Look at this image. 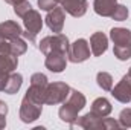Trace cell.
I'll return each instance as SVG.
<instances>
[{"instance_id": "484cf974", "label": "cell", "mask_w": 131, "mask_h": 130, "mask_svg": "<svg viewBox=\"0 0 131 130\" xmlns=\"http://www.w3.org/2000/svg\"><path fill=\"white\" fill-rule=\"evenodd\" d=\"M37 3H38V8L43 11H50L58 5L57 0H37Z\"/></svg>"}, {"instance_id": "ba28073f", "label": "cell", "mask_w": 131, "mask_h": 130, "mask_svg": "<svg viewBox=\"0 0 131 130\" xmlns=\"http://www.w3.org/2000/svg\"><path fill=\"white\" fill-rule=\"evenodd\" d=\"M90 58V44L85 38L75 40L67 51V60L72 63H82Z\"/></svg>"}, {"instance_id": "5b68a950", "label": "cell", "mask_w": 131, "mask_h": 130, "mask_svg": "<svg viewBox=\"0 0 131 130\" xmlns=\"http://www.w3.org/2000/svg\"><path fill=\"white\" fill-rule=\"evenodd\" d=\"M70 94V86L57 81V83H47L46 87V98H44V104H50V106H57L64 103L67 97Z\"/></svg>"}, {"instance_id": "9a60e30c", "label": "cell", "mask_w": 131, "mask_h": 130, "mask_svg": "<svg viewBox=\"0 0 131 130\" xmlns=\"http://www.w3.org/2000/svg\"><path fill=\"white\" fill-rule=\"evenodd\" d=\"M0 35L3 38H6L8 41L14 40V38H18L23 35V29L21 26L17 23V22H12V20H6L3 23H0Z\"/></svg>"}, {"instance_id": "7a4b0ae2", "label": "cell", "mask_w": 131, "mask_h": 130, "mask_svg": "<svg viewBox=\"0 0 131 130\" xmlns=\"http://www.w3.org/2000/svg\"><path fill=\"white\" fill-rule=\"evenodd\" d=\"M72 129H85V130H99V129H105V130H113V129H121L119 121L113 119V118H101L96 116L95 113L89 112L82 116H78L72 124Z\"/></svg>"}, {"instance_id": "277c9868", "label": "cell", "mask_w": 131, "mask_h": 130, "mask_svg": "<svg viewBox=\"0 0 131 130\" xmlns=\"http://www.w3.org/2000/svg\"><path fill=\"white\" fill-rule=\"evenodd\" d=\"M47 77L41 72H37L31 77V86L26 90V97H29L38 104H44L46 98V87H47Z\"/></svg>"}, {"instance_id": "4dcf8cb0", "label": "cell", "mask_w": 131, "mask_h": 130, "mask_svg": "<svg viewBox=\"0 0 131 130\" xmlns=\"http://www.w3.org/2000/svg\"><path fill=\"white\" fill-rule=\"evenodd\" d=\"M5 2H6V3H9V5H12V6H14V5H17V3H21V2H25V0H5Z\"/></svg>"}, {"instance_id": "2e32d148", "label": "cell", "mask_w": 131, "mask_h": 130, "mask_svg": "<svg viewBox=\"0 0 131 130\" xmlns=\"http://www.w3.org/2000/svg\"><path fill=\"white\" fill-rule=\"evenodd\" d=\"M111 110H113V106H111V103L107 99V98L101 97V98H96L95 101H93V104H92V113H95L96 116H101V118H104V116H108L110 113H111Z\"/></svg>"}, {"instance_id": "5bb4252c", "label": "cell", "mask_w": 131, "mask_h": 130, "mask_svg": "<svg viewBox=\"0 0 131 130\" xmlns=\"http://www.w3.org/2000/svg\"><path fill=\"white\" fill-rule=\"evenodd\" d=\"M108 48V37L104 32H95L90 37V51L95 57H101L105 54Z\"/></svg>"}, {"instance_id": "8fae6325", "label": "cell", "mask_w": 131, "mask_h": 130, "mask_svg": "<svg viewBox=\"0 0 131 130\" xmlns=\"http://www.w3.org/2000/svg\"><path fill=\"white\" fill-rule=\"evenodd\" d=\"M44 66L53 72V73H61L67 66V54L60 52V51H52L46 55L44 60Z\"/></svg>"}, {"instance_id": "7c38bea8", "label": "cell", "mask_w": 131, "mask_h": 130, "mask_svg": "<svg viewBox=\"0 0 131 130\" xmlns=\"http://www.w3.org/2000/svg\"><path fill=\"white\" fill-rule=\"evenodd\" d=\"M57 2L61 5V8L67 14H70L72 17H76V18L82 17L89 8L87 0H57Z\"/></svg>"}, {"instance_id": "d4e9b609", "label": "cell", "mask_w": 131, "mask_h": 130, "mask_svg": "<svg viewBox=\"0 0 131 130\" xmlns=\"http://www.w3.org/2000/svg\"><path fill=\"white\" fill-rule=\"evenodd\" d=\"M119 124L121 127L131 129V109H124L119 113Z\"/></svg>"}, {"instance_id": "6da1fadb", "label": "cell", "mask_w": 131, "mask_h": 130, "mask_svg": "<svg viewBox=\"0 0 131 130\" xmlns=\"http://www.w3.org/2000/svg\"><path fill=\"white\" fill-rule=\"evenodd\" d=\"M85 104H87V99L84 97V94H81L79 90L70 89V94H69L67 99L63 103V106L58 110L60 119L63 123L72 124L79 116V112L85 107Z\"/></svg>"}, {"instance_id": "ac0fdd59", "label": "cell", "mask_w": 131, "mask_h": 130, "mask_svg": "<svg viewBox=\"0 0 131 130\" xmlns=\"http://www.w3.org/2000/svg\"><path fill=\"white\" fill-rule=\"evenodd\" d=\"M21 84H23V75L18 73V72H11L9 77H8V83H6V87H5L3 92L8 94V95H14V94H17L20 90Z\"/></svg>"}, {"instance_id": "83f0119b", "label": "cell", "mask_w": 131, "mask_h": 130, "mask_svg": "<svg viewBox=\"0 0 131 130\" xmlns=\"http://www.w3.org/2000/svg\"><path fill=\"white\" fill-rule=\"evenodd\" d=\"M8 77H9V73H2V72H0V92L5 90L6 83H8Z\"/></svg>"}, {"instance_id": "4316f807", "label": "cell", "mask_w": 131, "mask_h": 130, "mask_svg": "<svg viewBox=\"0 0 131 130\" xmlns=\"http://www.w3.org/2000/svg\"><path fill=\"white\" fill-rule=\"evenodd\" d=\"M0 52L3 54H11V48H9V41L6 38H3L0 35Z\"/></svg>"}, {"instance_id": "1f68e13d", "label": "cell", "mask_w": 131, "mask_h": 130, "mask_svg": "<svg viewBox=\"0 0 131 130\" xmlns=\"http://www.w3.org/2000/svg\"><path fill=\"white\" fill-rule=\"evenodd\" d=\"M128 75H130V77H131V67H130V70H128Z\"/></svg>"}, {"instance_id": "f546056e", "label": "cell", "mask_w": 131, "mask_h": 130, "mask_svg": "<svg viewBox=\"0 0 131 130\" xmlns=\"http://www.w3.org/2000/svg\"><path fill=\"white\" fill-rule=\"evenodd\" d=\"M6 127V116H0V129Z\"/></svg>"}, {"instance_id": "52a82bcc", "label": "cell", "mask_w": 131, "mask_h": 130, "mask_svg": "<svg viewBox=\"0 0 131 130\" xmlns=\"http://www.w3.org/2000/svg\"><path fill=\"white\" fill-rule=\"evenodd\" d=\"M43 112V104L35 103L34 99H31L29 97H23L21 104H20V119L26 124H31L34 121H37L41 116Z\"/></svg>"}, {"instance_id": "4fadbf2b", "label": "cell", "mask_w": 131, "mask_h": 130, "mask_svg": "<svg viewBox=\"0 0 131 130\" xmlns=\"http://www.w3.org/2000/svg\"><path fill=\"white\" fill-rule=\"evenodd\" d=\"M110 38L114 43V46L131 48V31L127 28H113L110 31Z\"/></svg>"}, {"instance_id": "f1b7e54d", "label": "cell", "mask_w": 131, "mask_h": 130, "mask_svg": "<svg viewBox=\"0 0 131 130\" xmlns=\"http://www.w3.org/2000/svg\"><path fill=\"white\" fill-rule=\"evenodd\" d=\"M6 115H8V104L0 99V116H6Z\"/></svg>"}, {"instance_id": "7402d4cb", "label": "cell", "mask_w": 131, "mask_h": 130, "mask_svg": "<svg viewBox=\"0 0 131 130\" xmlns=\"http://www.w3.org/2000/svg\"><path fill=\"white\" fill-rule=\"evenodd\" d=\"M110 17L116 22H124V20L128 18V8L124 6V5H116Z\"/></svg>"}, {"instance_id": "30bf717a", "label": "cell", "mask_w": 131, "mask_h": 130, "mask_svg": "<svg viewBox=\"0 0 131 130\" xmlns=\"http://www.w3.org/2000/svg\"><path fill=\"white\" fill-rule=\"evenodd\" d=\"M111 95L122 104H128L131 101V77L127 73L122 77V80L111 89Z\"/></svg>"}, {"instance_id": "d6986e66", "label": "cell", "mask_w": 131, "mask_h": 130, "mask_svg": "<svg viewBox=\"0 0 131 130\" xmlns=\"http://www.w3.org/2000/svg\"><path fill=\"white\" fill-rule=\"evenodd\" d=\"M116 5H117L116 0H95L93 8H95V12L98 15H101V17H110Z\"/></svg>"}, {"instance_id": "3957f363", "label": "cell", "mask_w": 131, "mask_h": 130, "mask_svg": "<svg viewBox=\"0 0 131 130\" xmlns=\"http://www.w3.org/2000/svg\"><path fill=\"white\" fill-rule=\"evenodd\" d=\"M69 46H70L69 38L66 37L64 34L60 32V34H53V35H47V37L41 38V41H40V44H38V49H40L44 55H47V54L52 52V51H60V52L67 54Z\"/></svg>"}, {"instance_id": "44dd1931", "label": "cell", "mask_w": 131, "mask_h": 130, "mask_svg": "<svg viewBox=\"0 0 131 130\" xmlns=\"http://www.w3.org/2000/svg\"><path fill=\"white\" fill-rule=\"evenodd\" d=\"M9 48H11V54H12V55H17V57L23 55V54L28 51L26 41H25L23 38H20V37L11 40V41H9Z\"/></svg>"}, {"instance_id": "603a6c76", "label": "cell", "mask_w": 131, "mask_h": 130, "mask_svg": "<svg viewBox=\"0 0 131 130\" xmlns=\"http://www.w3.org/2000/svg\"><path fill=\"white\" fill-rule=\"evenodd\" d=\"M113 54L117 60L121 61H127L131 58V48H119V46H114L113 48Z\"/></svg>"}, {"instance_id": "9c48e42d", "label": "cell", "mask_w": 131, "mask_h": 130, "mask_svg": "<svg viewBox=\"0 0 131 130\" xmlns=\"http://www.w3.org/2000/svg\"><path fill=\"white\" fill-rule=\"evenodd\" d=\"M64 20H66V11L63 8H58V6H55L53 9L47 11V15H46V18H44L47 28H49L53 34L63 32Z\"/></svg>"}, {"instance_id": "e0dca14e", "label": "cell", "mask_w": 131, "mask_h": 130, "mask_svg": "<svg viewBox=\"0 0 131 130\" xmlns=\"http://www.w3.org/2000/svg\"><path fill=\"white\" fill-rule=\"evenodd\" d=\"M18 66V57L12 54H3L0 52V72L2 73H11Z\"/></svg>"}, {"instance_id": "cb8c5ba5", "label": "cell", "mask_w": 131, "mask_h": 130, "mask_svg": "<svg viewBox=\"0 0 131 130\" xmlns=\"http://www.w3.org/2000/svg\"><path fill=\"white\" fill-rule=\"evenodd\" d=\"M32 9V6H31V3L28 2V0H25V2H21V3H17V5H14V12H15V15L17 17H25L29 11Z\"/></svg>"}, {"instance_id": "8992f818", "label": "cell", "mask_w": 131, "mask_h": 130, "mask_svg": "<svg viewBox=\"0 0 131 130\" xmlns=\"http://www.w3.org/2000/svg\"><path fill=\"white\" fill-rule=\"evenodd\" d=\"M23 25H25V29H23V37L26 40H29L31 43H35L37 40V34L41 31L43 28V18L40 15V12L37 9H31L25 17H23Z\"/></svg>"}, {"instance_id": "ffe728a7", "label": "cell", "mask_w": 131, "mask_h": 130, "mask_svg": "<svg viewBox=\"0 0 131 130\" xmlns=\"http://www.w3.org/2000/svg\"><path fill=\"white\" fill-rule=\"evenodd\" d=\"M96 83H98V86L102 89V90H111L113 89V77L108 73V72H98V75H96Z\"/></svg>"}]
</instances>
